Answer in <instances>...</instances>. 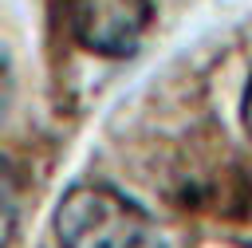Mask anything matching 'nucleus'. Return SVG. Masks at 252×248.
I'll use <instances>...</instances> for the list:
<instances>
[{
	"label": "nucleus",
	"mask_w": 252,
	"mask_h": 248,
	"mask_svg": "<svg viewBox=\"0 0 252 248\" xmlns=\"http://www.w3.org/2000/svg\"><path fill=\"white\" fill-rule=\"evenodd\" d=\"M59 248H173L158 220L106 181H79L55 209Z\"/></svg>",
	"instance_id": "obj_1"
},
{
	"label": "nucleus",
	"mask_w": 252,
	"mask_h": 248,
	"mask_svg": "<svg viewBox=\"0 0 252 248\" xmlns=\"http://www.w3.org/2000/svg\"><path fill=\"white\" fill-rule=\"evenodd\" d=\"M59 8L71 39L83 51L106 59L134 55L154 20L150 0H59Z\"/></svg>",
	"instance_id": "obj_2"
},
{
	"label": "nucleus",
	"mask_w": 252,
	"mask_h": 248,
	"mask_svg": "<svg viewBox=\"0 0 252 248\" xmlns=\"http://www.w3.org/2000/svg\"><path fill=\"white\" fill-rule=\"evenodd\" d=\"M20 224V177L8 161H0V248L12 244Z\"/></svg>",
	"instance_id": "obj_3"
},
{
	"label": "nucleus",
	"mask_w": 252,
	"mask_h": 248,
	"mask_svg": "<svg viewBox=\"0 0 252 248\" xmlns=\"http://www.w3.org/2000/svg\"><path fill=\"white\" fill-rule=\"evenodd\" d=\"M12 102H16V63H12V51H8V43L0 39V126L8 122V114H12Z\"/></svg>",
	"instance_id": "obj_4"
},
{
	"label": "nucleus",
	"mask_w": 252,
	"mask_h": 248,
	"mask_svg": "<svg viewBox=\"0 0 252 248\" xmlns=\"http://www.w3.org/2000/svg\"><path fill=\"white\" fill-rule=\"evenodd\" d=\"M240 118H244V130H248V138H252V75H248V83H244V98H240Z\"/></svg>",
	"instance_id": "obj_5"
}]
</instances>
